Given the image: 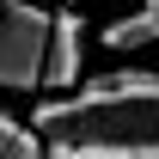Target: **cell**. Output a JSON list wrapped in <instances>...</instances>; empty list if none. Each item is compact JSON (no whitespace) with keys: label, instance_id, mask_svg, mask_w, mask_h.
<instances>
[{"label":"cell","instance_id":"cell-1","mask_svg":"<svg viewBox=\"0 0 159 159\" xmlns=\"http://www.w3.org/2000/svg\"><path fill=\"white\" fill-rule=\"evenodd\" d=\"M129 104H153L159 110V67H104V74H86L74 92L43 98L31 110V129L37 135H55L61 122L86 116V110H129Z\"/></svg>","mask_w":159,"mask_h":159},{"label":"cell","instance_id":"cell-7","mask_svg":"<svg viewBox=\"0 0 159 159\" xmlns=\"http://www.w3.org/2000/svg\"><path fill=\"white\" fill-rule=\"evenodd\" d=\"M37 6H80V0H37Z\"/></svg>","mask_w":159,"mask_h":159},{"label":"cell","instance_id":"cell-4","mask_svg":"<svg viewBox=\"0 0 159 159\" xmlns=\"http://www.w3.org/2000/svg\"><path fill=\"white\" fill-rule=\"evenodd\" d=\"M43 159H159V141H110V135H43Z\"/></svg>","mask_w":159,"mask_h":159},{"label":"cell","instance_id":"cell-3","mask_svg":"<svg viewBox=\"0 0 159 159\" xmlns=\"http://www.w3.org/2000/svg\"><path fill=\"white\" fill-rule=\"evenodd\" d=\"M86 80V19L74 6H61L49 19V49H43V92H74Z\"/></svg>","mask_w":159,"mask_h":159},{"label":"cell","instance_id":"cell-6","mask_svg":"<svg viewBox=\"0 0 159 159\" xmlns=\"http://www.w3.org/2000/svg\"><path fill=\"white\" fill-rule=\"evenodd\" d=\"M0 159H43V135L12 110H0Z\"/></svg>","mask_w":159,"mask_h":159},{"label":"cell","instance_id":"cell-5","mask_svg":"<svg viewBox=\"0 0 159 159\" xmlns=\"http://www.w3.org/2000/svg\"><path fill=\"white\" fill-rule=\"evenodd\" d=\"M98 43L110 49V55H141V49H153V43H159V0L104 19V25H98Z\"/></svg>","mask_w":159,"mask_h":159},{"label":"cell","instance_id":"cell-2","mask_svg":"<svg viewBox=\"0 0 159 159\" xmlns=\"http://www.w3.org/2000/svg\"><path fill=\"white\" fill-rule=\"evenodd\" d=\"M49 6L37 0H6L0 6V92L31 98L43 92V49H49Z\"/></svg>","mask_w":159,"mask_h":159}]
</instances>
